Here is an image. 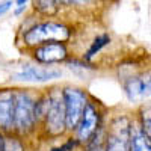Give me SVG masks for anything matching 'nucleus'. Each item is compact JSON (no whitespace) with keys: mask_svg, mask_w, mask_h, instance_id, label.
Wrapping results in <instances>:
<instances>
[{"mask_svg":"<svg viewBox=\"0 0 151 151\" xmlns=\"http://www.w3.org/2000/svg\"><path fill=\"white\" fill-rule=\"evenodd\" d=\"M62 98L65 107V127L76 129L86 106V95L79 89L67 88L65 91H62Z\"/></svg>","mask_w":151,"mask_h":151,"instance_id":"3","label":"nucleus"},{"mask_svg":"<svg viewBox=\"0 0 151 151\" xmlns=\"http://www.w3.org/2000/svg\"><path fill=\"white\" fill-rule=\"evenodd\" d=\"M130 151H151L150 137H147L142 132L132 129L130 133Z\"/></svg>","mask_w":151,"mask_h":151,"instance_id":"11","label":"nucleus"},{"mask_svg":"<svg viewBox=\"0 0 151 151\" xmlns=\"http://www.w3.org/2000/svg\"><path fill=\"white\" fill-rule=\"evenodd\" d=\"M58 77H60V71L48 68H36V67H27L14 76V79L23 82H48Z\"/></svg>","mask_w":151,"mask_h":151,"instance_id":"8","label":"nucleus"},{"mask_svg":"<svg viewBox=\"0 0 151 151\" xmlns=\"http://www.w3.org/2000/svg\"><path fill=\"white\" fill-rule=\"evenodd\" d=\"M12 112H14V92L2 89L0 91V125L5 129L12 127Z\"/></svg>","mask_w":151,"mask_h":151,"instance_id":"9","label":"nucleus"},{"mask_svg":"<svg viewBox=\"0 0 151 151\" xmlns=\"http://www.w3.org/2000/svg\"><path fill=\"white\" fill-rule=\"evenodd\" d=\"M33 8L45 15H53L58 12V0H33Z\"/></svg>","mask_w":151,"mask_h":151,"instance_id":"12","label":"nucleus"},{"mask_svg":"<svg viewBox=\"0 0 151 151\" xmlns=\"http://www.w3.org/2000/svg\"><path fill=\"white\" fill-rule=\"evenodd\" d=\"M0 151H23V147L17 139L0 134Z\"/></svg>","mask_w":151,"mask_h":151,"instance_id":"14","label":"nucleus"},{"mask_svg":"<svg viewBox=\"0 0 151 151\" xmlns=\"http://www.w3.org/2000/svg\"><path fill=\"white\" fill-rule=\"evenodd\" d=\"M35 124L33 101L26 92H14V112H12V125L20 132H29Z\"/></svg>","mask_w":151,"mask_h":151,"instance_id":"2","label":"nucleus"},{"mask_svg":"<svg viewBox=\"0 0 151 151\" xmlns=\"http://www.w3.org/2000/svg\"><path fill=\"white\" fill-rule=\"evenodd\" d=\"M109 42H110V38H109L107 35H101V36H98L97 40L92 42L91 48L88 50V53H86V59H88V60H91V59H92V58L100 52V50H101L104 45H107Z\"/></svg>","mask_w":151,"mask_h":151,"instance_id":"13","label":"nucleus"},{"mask_svg":"<svg viewBox=\"0 0 151 151\" xmlns=\"http://www.w3.org/2000/svg\"><path fill=\"white\" fill-rule=\"evenodd\" d=\"M77 134H79V141L80 142H86L91 139V136L97 132V127H98V113L97 110L94 109V106L88 104L85 106L83 109V113H82V118L77 124Z\"/></svg>","mask_w":151,"mask_h":151,"instance_id":"7","label":"nucleus"},{"mask_svg":"<svg viewBox=\"0 0 151 151\" xmlns=\"http://www.w3.org/2000/svg\"><path fill=\"white\" fill-rule=\"evenodd\" d=\"M62 2H65V3H86L89 0H62Z\"/></svg>","mask_w":151,"mask_h":151,"instance_id":"18","label":"nucleus"},{"mask_svg":"<svg viewBox=\"0 0 151 151\" xmlns=\"http://www.w3.org/2000/svg\"><path fill=\"white\" fill-rule=\"evenodd\" d=\"M47 130L52 134H60L65 130V107L64 98L59 91L48 97V107L45 112Z\"/></svg>","mask_w":151,"mask_h":151,"instance_id":"4","label":"nucleus"},{"mask_svg":"<svg viewBox=\"0 0 151 151\" xmlns=\"http://www.w3.org/2000/svg\"><path fill=\"white\" fill-rule=\"evenodd\" d=\"M74 147H76V142H74V141H70V142H67L65 145H62V147H59V148H55V150H52V151H71Z\"/></svg>","mask_w":151,"mask_h":151,"instance_id":"16","label":"nucleus"},{"mask_svg":"<svg viewBox=\"0 0 151 151\" xmlns=\"http://www.w3.org/2000/svg\"><path fill=\"white\" fill-rule=\"evenodd\" d=\"M142 129H144V134L147 137H150L151 134V124H150V107H147V112H142Z\"/></svg>","mask_w":151,"mask_h":151,"instance_id":"15","label":"nucleus"},{"mask_svg":"<svg viewBox=\"0 0 151 151\" xmlns=\"http://www.w3.org/2000/svg\"><path fill=\"white\" fill-rule=\"evenodd\" d=\"M70 38V29L59 23H42L33 26L24 33V42L27 45H40L50 41H67Z\"/></svg>","mask_w":151,"mask_h":151,"instance_id":"1","label":"nucleus"},{"mask_svg":"<svg viewBox=\"0 0 151 151\" xmlns=\"http://www.w3.org/2000/svg\"><path fill=\"white\" fill-rule=\"evenodd\" d=\"M130 133L132 129L127 119H115L107 134L106 151H130Z\"/></svg>","mask_w":151,"mask_h":151,"instance_id":"5","label":"nucleus"},{"mask_svg":"<svg viewBox=\"0 0 151 151\" xmlns=\"http://www.w3.org/2000/svg\"><path fill=\"white\" fill-rule=\"evenodd\" d=\"M11 5H12L11 2H3V3H0V15H3L5 12L11 8Z\"/></svg>","mask_w":151,"mask_h":151,"instance_id":"17","label":"nucleus"},{"mask_svg":"<svg viewBox=\"0 0 151 151\" xmlns=\"http://www.w3.org/2000/svg\"><path fill=\"white\" fill-rule=\"evenodd\" d=\"M67 58V48L62 42L52 41L35 50V59L41 64H56Z\"/></svg>","mask_w":151,"mask_h":151,"instance_id":"6","label":"nucleus"},{"mask_svg":"<svg viewBox=\"0 0 151 151\" xmlns=\"http://www.w3.org/2000/svg\"><path fill=\"white\" fill-rule=\"evenodd\" d=\"M26 2H27V0H17V6H23Z\"/></svg>","mask_w":151,"mask_h":151,"instance_id":"19","label":"nucleus"},{"mask_svg":"<svg viewBox=\"0 0 151 151\" xmlns=\"http://www.w3.org/2000/svg\"><path fill=\"white\" fill-rule=\"evenodd\" d=\"M130 100H141L150 94V80L142 77H132L124 85Z\"/></svg>","mask_w":151,"mask_h":151,"instance_id":"10","label":"nucleus"}]
</instances>
